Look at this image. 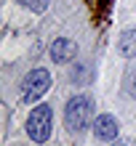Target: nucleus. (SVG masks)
<instances>
[{"label":"nucleus","mask_w":136,"mask_h":146,"mask_svg":"<svg viewBox=\"0 0 136 146\" xmlns=\"http://www.w3.org/2000/svg\"><path fill=\"white\" fill-rule=\"evenodd\" d=\"M93 117V101L88 96H75L70 98V104L64 109V119H67V127L70 130H80L86 127Z\"/></svg>","instance_id":"f257e3e1"},{"label":"nucleus","mask_w":136,"mask_h":146,"mask_svg":"<svg viewBox=\"0 0 136 146\" xmlns=\"http://www.w3.org/2000/svg\"><path fill=\"white\" fill-rule=\"evenodd\" d=\"M120 53L128 58L136 56V29H125L120 35Z\"/></svg>","instance_id":"423d86ee"},{"label":"nucleus","mask_w":136,"mask_h":146,"mask_svg":"<svg viewBox=\"0 0 136 146\" xmlns=\"http://www.w3.org/2000/svg\"><path fill=\"white\" fill-rule=\"evenodd\" d=\"M75 53H78V45L70 40V37H56L54 45H51V58H54L56 64H67L72 61Z\"/></svg>","instance_id":"20e7f679"},{"label":"nucleus","mask_w":136,"mask_h":146,"mask_svg":"<svg viewBox=\"0 0 136 146\" xmlns=\"http://www.w3.org/2000/svg\"><path fill=\"white\" fill-rule=\"evenodd\" d=\"M93 133H96L99 141H115L117 138V119L112 114L96 117V122H93Z\"/></svg>","instance_id":"39448f33"},{"label":"nucleus","mask_w":136,"mask_h":146,"mask_svg":"<svg viewBox=\"0 0 136 146\" xmlns=\"http://www.w3.org/2000/svg\"><path fill=\"white\" fill-rule=\"evenodd\" d=\"M51 88V72L48 69H32L21 82V101L24 104H35L43 98V93Z\"/></svg>","instance_id":"f03ea898"},{"label":"nucleus","mask_w":136,"mask_h":146,"mask_svg":"<svg viewBox=\"0 0 136 146\" xmlns=\"http://www.w3.org/2000/svg\"><path fill=\"white\" fill-rule=\"evenodd\" d=\"M21 5H27L29 11H35V13H43L46 8H48V0H19Z\"/></svg>","instance_id":"0eeeda50"},{"label":"nucleus","mask_w":136,"mask_h":146,"mask_svg":"<svg viewBox=\"0 0 136 146\" xmlns=\"http://www.w3.org/2000/svg\"><path fill=\"white\" fill-rule=\"evenodd\" d=\"M117 146H136V141H133V138H123Z\"/></svg>","instance_id":"6e6552de"},{"label":"nucleus","mask_w":136,"mask_h":146,"mask_svg":"<svg viewBox=\"0 0 136 146\" xmlns=\"http://www.w3.org/2000/svg\"><path fill=\"white\" fill-rule=\"evenodd\" d=\"M51 119H54V114H51L48 104H40V106L32 109V114L27 117V133H29L32 141H38V143L48 141V135H51Z\"/></svg>","instance_id":"7ed1b4c3"},{"label":"nucleus","mask_w":136,"mask_h":146,"mask_svg":"<svg viewBox=\"0 0 136 146\" xmlns=\"http://www.w3.org/2000/svg\"><path fill=\"white\" fill-rule=\"evenodd\" d=\"M131 93L136 96V77H133V82H131Z\"/></svg>","instance_id":"1a4fd4ad"}]
</instances>
